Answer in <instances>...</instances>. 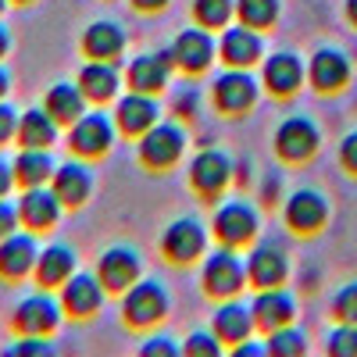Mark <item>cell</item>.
Segmentation results:
<instances>
[{
    "mask_svg": "<svg viewBox=\"0 0 357 357\" xmlns=\"http://www.w3.org/2000/svg\"><path fill=\"white\" fill-rule=\"evenodd\" d=\"M247 279V264L232 254V247L215 250L211 257L204 261V289L211 296H232L243 289Z\"/></svg>",
    "mask_w": 357,
    "mask_h": 357,
    "instance_id": "obj_1",
    "label": "cell"
},
{
    "mask_svg": "<svg viewBox=\"0 0 357 357\" xmlns=\"http://www.w3.org/2000/svg\"><path fill=\"white\" fill-rule=\"evenodd\" d=\"M168 311V296L158 282H136L126 289V301H122V314L129 325H136V329H146V325L161 321Z\"/></svg>",
    "mask_w": 357,
    "mask_h": 357,
    "instance_id": "obj_2",
    "label": "cell"
},
{
    "mask_svg": "<svg viewBox=\"0 0 357 357\" xmlns=\"http://www.w3.org/2000/svg\"><path fill=\"white\" fill-rule=\"evenodd\" d=\"M183 143H186V136H183L178 126L154 122L139 139V158H143V165H151V168H168V165L178 161V154H183Z\"/></svg>",
    "mask_w": 357,
    "mask_h": 357,
    "instance_id": "obj_3",
    "label": "cell"
},
{
    "mask_svg": "<svg viewBox=\"0 0 357 357\" xmlns=\"http://www.w3.org/2000/svg\"><path fill=\"white\" fill-rule=\"evenodd\" d=\"M111 139H114V126H111V118L100 114V111L79 114L75 122H72V132H68L72 151L82 154V158H100V154H107Z\"/></svg>",
    "mask_w": 357,
    "mask_h": 357,
    "instance_id": "obj_4",
    "label": "cell"
},
{
    "mask_svg": "<svg viewBox=\"0 0 357 357\" xmlns=\"http://www.w3.org/2000/svg\"><path fill=\"white\" fill-rule=\"evenodd\" d=\"M254 232H257V215L250 211L247 204L232 200V204L218 207V215H215V236H218L225 247H243V243H250Z\"/></svg>",
    "mask_w": 357,
    "mask_h": 357,
    "instance_id": "obj_5",
    "label": "cell"
},
{
    "mask_svg": "<svg viewBox=\"0 0 357 357\" xmlns=\"http://www.w3.org/2000/svg\"><path fill=\"white\" fill-rule=\"evenodd\" d=\"M139 275V257L126 247H114V250H104L100 264H97V279L107 293H126Z\"/></svg>",
    "mask_w": 357,
    "mask_h": 357,
    "instance_id": "obj_6",
    "label": "cell"
},
{
    "mask_svg": "<svg viewBox=\"0 0 357 357\" xmlns=\"http://www.w3.org/2000/svg\"><path fill=\"white\" fill-rule=\"evenodd\" d=\"M254 100H257V82H254V75L232 68V72H225V75L215 79V104H218L222 111L240 114V111H247Z\"/></svg>",
    "mask_w": 357,
    "mask_h": 357,
    "instance_id": "obj_7",
    "label": "cell"
},
{
    "mask_svg": "<svg viewBox=\"0 0 357 357\" xmlns=\"http://www.w3.org/2000/svg\"><path fill=\"white\" fill-rule=\"evenodd\" d=\"M161 250L175 261V264H186L193 257L204 254V229L193 222V218H178L165 229L161 236Z\"/></svg>",
    "mask_w": 357,
    "mask_h": 357,
    "instance_id": "obj_8",
    "label": "cell"
},
{
    "mask_svg": "<svg viewBox=\"0 0 357 357\" xmlns=\"http://www.w3.org/2000/svg\"><path fill=\"white\" fill-rule=\"evenodd\" d=\"M172 61L183 68V72H204L207 65L215 61V40L204 33V29H186L183 36L175 40L172 47Z\"/></svg>",
    "mask_w": 357,
    "mask_h": 357,
    "instance_id": "obj_9",
    "label": "cell"
},
{
    "mask_svg": "<svg viewBox=\"0 0 357 357\" xmlns=\"http://www.w3.org/2000/svg\"><path fill=\"white\" fill-rule=\"evenodd\" d=\"M275 151L286 161H304L318 151V129L307 122V118H289V122L279 126L275 132Z\"/></svg>",
    "mask_w": 357,
    "mask_h": 357,
    "instance_id": "obj_10",
    "label": "cell"
},
{
    "mask_svg": "<svg viewBox=\"0 0 357 357\" xmlns=\"http://www.w3.org/2000/svg\"><path fill=\"white\" fill-rule=\"evenodd\" d=\"M57 215H61V200H57L54 186L43 190V186H29L18 200V218L22 225L29 229H50L57 222Z\"/></svg>",
    "mask_w": 357,
    "mask_h": 357,
    "instance_id": "obj_11",
    "label": "cell"
},
{
    "mask_svg": "<svg viewBox=\"0 0 357 357\" xmlns=\"http://www.w3.org/2000/svg\"><path fill=\"white\" fill-rule=\"evenodd\" d=\"M57 321H61V314H57V304L50 301V296H29V301L18 304L15 311V325H18V333L25 336H47L57 329Z\"/></svg>",
    "mask_w": 357,
    "mask_h": 357,
    "instance_id": "obj_12",
    "label": "cell"
},
{
    "mask_svg": "<svg viewBox=\"0 0 357 357\" xmlns=\"http://www.w3.org/2000/svg\"><path fill=\"white\" fill-rule=\"evenodd\" d=\"M36 243L33 236H22V232H11L0 240V275L4 279H22L36 268Z\"/></svg>",
    "mask_w": 357,
    "mask_h": 357,
    "instance_id": "obj_13",
    "label": "cell"
},
{
    "mask_svg": "<svg viewBox=\"0 0 357 357\" xmlns=\"http://www.w3.org/2000/svg\"><path fill=\"white\" fill-rule=\"evenodd\" d=\"M104 301V286L97 275H68L65 279V293H61V304L68 314L75 318H89Z\"/></svg>",
    "mask_w": 357,
    "mask_h": 357,
    "instance_id": "obj_14",
    "label": "cell"
},
{
    "mask_svg": "<svg viewBox=\"0 0 357 357\" xmlns=\"http://www.w3.org/2000/svg\"><path fill=\"white\" fill-rule=\"evenodd\" d=\"M114 118H118V129H122V132H129V136L139 132V136H143L146 129L158 122V104H154L151 93H139V89H132L129 97L118 100Z\"/></svg>",
    "mask_w": 357,
    "mask_h": 357,
    "instance_id": "obj_15",
    "label": "cell"
},
{
    "mask_svg": "<svg viewBox=\"0 0 357 357\" xmlns=\"http://www.w3.org/2000/svg\"><path fill=\"white\" fill-rule=\"evenodd\" d=\"M325 215H329V207H325V197L314 193V190H296L289 200H286V222L289 229L296 232H314Z\"/></svg>",
    "mask_w": 357,
    "mask_h": 357,
    "instance_id": "obj_16",
    "label": "cell"
},
{
    "mask_svg": "<svg viewBox=\"0 0 357 357\" xmlns=\"http://www.w3.org/2000/svg\"><path fill=\"white\" fill-rule=\"evenodd\" d=\"M229 172H232V165H229L225 154L204 151V154H197L193 165H190V183H193L200 193L215 197V193H222V186L229 183Z\"/></svg>",
    "mask_w": 357,
    "mask_h": 357,
    "instance_id": "obj_17",
    "label": "cell"
},
{
    "mask_svg": "<svg viewBox=\"0 0 357 357\" xmlns=\"http://www.w3.org/2000/svg\"><path fill=\"white\" fill-rule=\"evenodd\" d=\"M172 50L165 54H143L129 65V86L139 89V93H158L168 82V68H172Z\"/></svg>",
    "mask_w": 357,
    "mask_h": 357,
    "instance_id": "obj_18",
    "label": "cell"
},
{
    "mask_svg": "<svg viewBox=\"0 0 357 357\" xmlns=\"http://www.w3.org/2000/svg\"><path fill=\"white\" fill-rule=\"evenodd\" d=\"M250 314H254V325H261V329L272 333V329H279V325H289V318H293V296L282 293L279 286H268V289L257 293Z\"/></svg>",
    "mask_w": 357,
    "mask_h": 357,
    "instance_id": "obj_19",
    "label": "cell"
},
{
    "mask_svg": "<svg viewBox=\"0 0 357 357\" xmlns=\"http://www.w3.org/2000/svg\"><path fill=\"white\" fill-rule=\"evenodd\" d=\"M82 50L93 57V61H114V57L126 50V36H122V29H118L114 22H97V25L86 29Z\"/></svg>",
    "mask_w": 357,
    "mask_h": 357,
    "instance_id": "obj_20",
    "label": "cell"
},
{
    "mask_svg": "<svg viewBox=\"0 0 357 357\" xmlns=\"http://www.w3.org/2000/svg\"><path fill=\"white\" fill-rule=\"evenodd\" d=\"M261 57V40L250 25H240V29H229L222 36V61H229L232 68H247Z\"/></svg>",
    "mask_w": 357,
    "mask_h": 357,
    "instance_id": "obj_21",
    "label": "cell"
},
{
    "mask_svg": "<svg viewBox=\"0 0 357 357\" xmlns=\"http://www.w3.org/2000/svg\"><path fill=\"white\" fill-rule=\"evenodd\" d=\"M247 275L254 286L268 289V286H279L286 279V254L279 247H257L247 261Z\"/></svg>",
    "mask_w": 357,
    "mask_h": 357,
    "instance_id": "obj_22",
    "label": "cell"
},
{
    "mask_svg": "<svg viewBox=\"0 0 357 357\" xmlns=\"http://www.w3.org/2000/svg\"><path fill=\"white\" fill-rule=\"evenodd\" d=\"M350 75V65L347 57L340 50H318L311 57V82L314 89H321V93H333V89H340Z\"/></svg>",
    "mask_w": 357,
    "mask_h": 357,
    "instance_id": "obj_23",
    "label": "cell"
},
{
    "mask_svg": "<svg viewBox=\"0 0 357 357\" xmlns=\"http://www.w3.org/2000/svg\"><path fill=\"white\" fill-rule=\"evenodd\" d=\"M304 79V68L301 61H296L293 54H275V57H268V65H264V86L272 89L275 97H289L296 86H301Z\"/></svg>",
    "mask_w": 357,
    "mask_h": 357,
    "instance_id": "obj_24",
    "label": "cell"
},
{
    "mask_svg": "<svg viewBox=\"0 0 357 357\" xmlns=\"http://www.w3.org/2000/svg\"><path fill=\"white\" fill-rule=\"evenodd\" d=\"M47 114L54 118V122H65L72 126L79 114H86V93L79 86H68V82H57L50 86V93H47Z\"/></svg>",
    "mask_w": 357,
    "mask_h": 357,
    "instance_id": "obj_25",
    "label": "cell"
},
{
    "mask_svg": "<svg viewBox=\"0 0 357 357\" xmlns=\"http://www.w3.org/2000/svg\"><path fill=\"white\" fill-rule=\"evenodd\" d=\"M79 89L86 100H111L118 93V72L111 68V61H89L79 72Z\"/></svg>",
    "mask_w": 357,
    "mask_h": 357,
    "instance_id": "obj_26",
    "label": "cell"
},
{
    "mask_svg": "<svg viewBox=\"0 0 357 357\" xmlns=\"http://www.w3.org/2000/svg\"><path fill=\"white\" fill-rule=\"evenodd\" d=\"M54 175V165H50V154L43 146H22V154L15 161V178L29 190V186H43L47 178Z\"/></svg>",
    "mask_w": 357,
    "mask_h": 357,
    "instance_id": "obj_27",
    "label": "cell"
},
{
    "mask_svg": "<svg viewBox=\"0 0 357 357\" xmlns=\"http://www.w3.org/2000/svg\"><path fill=\"white\" fill-rule=\"evenodd\" d=\"M15 136H18V143L22 146H47L54 143V136H57V122L47 114V107L40 111H25L22 114V122H18V129H15Z\"/></svg>",
    "mask_w": 357,
    "mask_h": 357,
    "instance_id": "obj_28",
    "label": "cell"
},
{
    "mask_svg": "<svg viewBox=\"0 0 357 357\" xmlns=\"http://www.w3.org/2000/svg\"><path fill=\"white\" fill-rule=\"evenodd\" d=\"M54 193H57L61 204L79 207L89 197V172L82 165H61L54 172Z\"/></svg>",
    "mask_w": 357,
    "mask_h": 357,
    "instance_id": "obj_29",
    "label": "cell"
},
{
    "mask_svg": "<svg viewBox=\"0 0 357 357\" xmlns=\"http://www.w3.org/2000/svg\"><path fill=\"white\" fill-rule=\"evenodd\" d=\"M75 272V257L68 247H50L36 257V279L40 286H61Z\"/></svg>",
    "mask_w": 357,
    "mask_h": 357,
    "instance_id": "obj_30",
    "label": "cell"
},
{
    "mask_svg": "<svg viewBox=\"0 0 357 357\" xmlns=\"http://www.w3.org/2000/svg\"><path fill=\"white\" fill-rule=\"evenodd\" d=\"M250 329H254V314H250L247 307H240V304L218 307V314H215V336H218V340H225V343H243V340L250 336Z\"/></svg>",
    "mask_w": 357,
    "mask_h": 357,
    "instance_id": "obj_31",
    "label": "cell"
},
{
    "mask_svg": "<svg viewBox=\"0 0 357 357\" xmlns=\"http://www.w3.org/2000/svg\"><path fill=\"white\" fill-rule=\"evenodd\" d=\"M236 15H240V22L250 25V29H264V25L275 22L279 0H236Z\"/></svg>",
    "mask_w": 357,
    "mask_h": 357,
    "instance_id": "obj_32",
    "label": "cell"
},
{
    "mask_svg": "<svg viewBox=\"0 0 357 357\" xmlns=\"http://www.w3.org/2000/svg\"><path fill=\"white\" fill-rule=\"evenodd\" d=\"M193 11H197V22L207 25V29H218L229 22L232 15V0H193Z\"/></svg>",
    "mask_w": 357,
    "mask_h": 357,
    "instance_id": "obj_33",
    "label": "cell"
},
{
    "mask_svg": "<svg viewBox=\"0 0 357 357\" xmlns=\"http://www.w3.org/2000/svg\"><path fill=\"white\" fill-rule=\"evenodd\" d=\"M268 354H275V357H301L304 354V336L286 329V325H279V329H272V340H268Z\"/></svg>",
    "mask_w": 357,
    "mask_h": 357,
    "instance_id": "obj_34",
    "label": "cell"
},
{
    "mask_svg": "<svg viewBox=\"0 0 357 357\" xmlns=\"http://www.w3.org/2000/svg\"><path fill=\"white\" fill-rule=\"evenodd\" d=\"M329 354L333 357H357V325H343V329H336L333 333V340H329Z\"/></svg>",
    "mask_w": 357,
    "mask_h": 357,
    "instance_id": "obj_35",
    "label": "cell"
},
{
    "mask_svg": "<svg viewBox=\"0 0 357 357\" xmlns=\"http://www.w3.org/2000/svg\"><path fill=\"white\" fill-rule=\"evenodd\" d=\"M333 314H336L340 321L357 325V282H354V286H343V289L336 293V301H333Z\"/></svg>",
    "mask_w": 357,
    "mask_h": 357,
    "instance_id": "obj_36",
    "label": "cell"
},
{
    "mask_svg": "<svg viewBox=\"0 0 357 357\" xmlns=\"http://www.w3.org/2000/svg\"><path fill=\"white\" fill-rule=\"evenodd\" d=\"M186 354H190V357H218V354H222V347H218V340H215V336H207V333H193V336L186 340Z\"/></svg>",
    "mask_w": 357,
    "mask_h": 357,
    "instance_id": "obj_37",
    "label": "cell"
},
{
    "mask_svg": "<svg viewBox=\"0 0 357 357\" xmlns=\"http://www.w3.org/2000/svg\"><path fill=\"white\" fill-rule=\"evenodd\" d=\"M8 354H11V357H47V354H54V350H50V343H43L40 336H25V340H22L18 347H11Z\"/></svg>",
    "mask_w": 357,
    "mask_h": 357,
    "instance_id": "obj_38",
    "label": "cell"
},
{
    "mask_svg": "<svg viewBox=\"0 0 357 357\" xmlns=\"http://www.w3.org/2000/svg\"><path fill=\"white\" fill-rule=\"evenodd\" d=\"M15 229H18V207L0 200V240H4V236H11Z\"/></svg>",
    "mask_w": 357,
    "mask_h": 357,
    "instance_id": "obj_39",
    "label": "cell"
},
{
    "mask_svg": "<svg viewBox=\"0 0 357 357\" xmlns=\"http://www.w3.org/2000/svg\"><path fill=\"white\" fill-rule=\"evenodd\" d=\"M139 354H143V357H161V354H165V357H175V347H172V340H165V336H154V340L146 343Z\"/></svg>",
    "mask_w": 357,
    "mask_h": 357,
    "instance_id": "obj_40",
    "label": "cell"
},
{
    "mask_svg": "<svg viewBox=\"0 0 357 357\" xmlns=\"http://www.w3.org/2000/svg\"><path fill=\"white\" fill-rule=\"evenodd\" d=\"M15 129H18V118H15V111H11L8 104H0V143L11 139V136H15Z\"/></svg>",
    "mask_w": 357,
    "mask_h": 357,
    "instance_id": "obj_41",
    "label": "cell"
},
{
    "mask_svg": "<svg viewBox=\"0 0 357 357\" xmlns=\"http://www.w3.org/2000/svg\"><path fill=\"white\" fill-rule=\"evenodd\" d=\"M340 158H343V165H347L350 172H357V132H350V136L343 139V146H340Z\"/></svg>",
    "mask_w": 357,
    "mask_h": 357,
    "instance_id": "obj_42",
    "label": "cell"
},
{
    "mask_svg": "<svg viewBox=\"0 0 357 357\" xmlns=\"http://www.w3.org/2000/svg\"><path fill=\"white\" fill-rule=\"evenodd\" d=\"M175 111L183 114V118H190V114L197 111V89H186V93H178V100H175Z\"/></svg>",
    "mask_w": 357,
    "mask_h": 357,
    "instance_id": "obj_43",
    "label": "cell"
},
{
    "mask_svg": "<svg viewBox=\"0 0 357 357\" xmlns=\"http://www.w3.org/2000/svg\"><path fill=\"white\" fill-rule=\"evenodd\" d=\"M11 183H15V168H11L4 158H0V197L11 190Z\"/></svg>",
    "mask_w": 357,
    "mask_h": 357,
    "instance_id": "obj_44",
    "label": "cell"
},
{
    "mask_svg": "<svg viewBox=\"0 0 357 357\" xmlns=\"http://www.w3.org/2000/svg\"><path fill=\"white\" fill-rule=\"evenodd\" d=\"M132 4H136L139 11H161V8L168 4V0H132Z\"/></svg>",
    "mask_w": 357,
    "mask_h": 357,
    "instance_id": "obj_45",
    "label": "cell"
},
{
    "mask_svg": "<svg viewBox=\"0 0 357 357\" xmlns=\"http://www.w3.org/2000/svg\"><path fill=\"white\" fill-rule=\"evenodd\" d=\"M236 354H240V357H257V354H264V350H261V347H240Z\"/></svg>",
    "mask_w": 357,
    "mask_h": 357,
    "instance_id": "obj_46",
    "label": "cell"
},
{
    "mask_svg": "<svg viewBox=\"0 0 357 357\" xmlns=\"http://www.w3.org/2000/svg\"><path fill=\"white\" fill-rule=\"evenodd\" d=\"M347 15H350V22H357V0H347Z\"/></svg>",
    "mask_w": 357,
    "mask_h": 357,
    "instance_id": "obj_47",
    "label": "cell"
},
{
    "mask_svg": "<svg viewBox=\"0 0 357 357\" xmlns=\"http://www.w3.org/2000/svg\"><path fill=\"white\" fill-rule=\"evenodd\" d=\"M4 93H8V72L0 68V97H4Z\"/></svg>",
    "mask_w": 357,
    "mask_h": 357,
    "instance_id": "obj_48",
    "label": "cell"
},
{
    "mask_svg": "<svg viewBox=\"0 0 357 357\" xmlns=\"http://www.w3.org/2000/svg\"><path fill=\"white\" fill-rule=\"evenodd\" d=\"M4 54H8V33L0 29V57H4Z\"/></svg>",
    "mask_w": 357,
    "mask_h": 357,
    "instance_id": "obj_49",
    "label": "cell"
},
{
    "mask_svg": "<svg viewBox=\"0 0 357 357\" xmlns=\"http://www.w3.org/2000/svg\"><path fill=\"white\" fill-rule=\"evenodd\" d=\"M4 4H8V0H0V11H4Z\"/></svg>",
    "mask_w": 357,
    "mask_h": 357,
    "instance_id": "obj_50",
    "label": "cell"
}]
</instances>
